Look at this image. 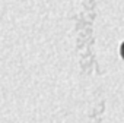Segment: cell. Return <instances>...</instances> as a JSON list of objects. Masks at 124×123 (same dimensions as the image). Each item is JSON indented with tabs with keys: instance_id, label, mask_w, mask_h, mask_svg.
I'll return each mask as SVG.
<instances>
[{
	"instance_id": "obj_1",
	"label": "cell",
	"mask_w": 124,
	"mask_h": 123,
	"mask_svg": "<svg viewBox=\"0 0 124 123\" xmlns=\"http://www.w3.org/2000/svg\"><path fill=\"white\" fill-rule=\"evenodd\" d=\"M120 53H121V57L124 59V43L121 44V47H120Z\"/></svg>"
}]
</instances>
